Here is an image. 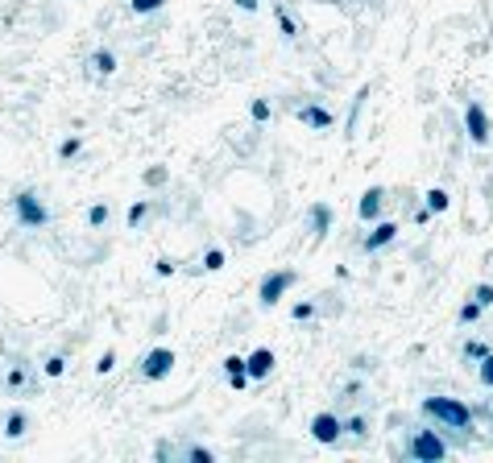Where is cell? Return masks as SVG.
<instances>
[{
  "label": "cell",
  "mask_w": 493,
  "mask_h": 463,
  "mask_svg": "<svg viewBox=\"0 0 493 463\" xmlns=\"http://www.w3.org/2000/svg\"><path fill=\"white\" fill-rule=\"evenodd\" d=\"M249 116H253V124H266V121L273 116V104H270L266 96H257L253 104H249Z\"/></svg>",
  "instance_id": "cell-27"
},
{
  "label": "cell",
  "mask_w": 493,
  "mask_h": 463,
  "mask_svg": "<svg viewBox=\"0 0 493 463\" xmlns=\"http://www.w3.org/2000/svg\"><path fill=\"white\" fill-rule=\"evenodd\" d=\"M489 352H493V347L485 340H465V347H460V356H465V360H472V364H481Z\"/></svg>",
  "instance_id": "cell-20"
},
{
  "label": "cell",
  "mask_w": 493,
  "mask_h": 463,
  "mask_svg": "<svg viewBox=\"0 0 493 463\" xmlns=\"http://www.w3.org/2000/svg\"><path fill=\"white\" fill-rule=\"evenodd\" d=\"M174 364H178V352L158 343V347H149L141 356V381H166L174 372Z\"/></svg>",
  "instance_id": "cell-6"
},
{
  "label": "cell",
  "mask_w": 493,
  "mask_h": 463,
  "mask_svg": "<svg viewBox=\"0 0 493 463\" xmlns=\"http://www.w3.org/2000/svg\"><path fill=\"white\" fill-rule=\"evenodd\" d=\"M42 372H46L50 381L67 376V356H58V352H54V356H46V360H42Z\"/></svg>",
  "instance_id": "cell-29"
},
{
  "label": "cell",
  "mask_w": 493,
  "mask_h": 463,
  "mask_svg": "<svg viewBox=\"0 0 493 463\" xmlns=\"http://www.w3.org/2000/svg\"><path fill=\"white\" fill-rule=\"evenodd\" d=\"M298 281V269H270L261 281H257V306H266V311H273L286 294H291V286Z\"/></svg>",
  "instance_id": "cell-5"
},
{
  "label": "cell",
  "mask_w": 493,
  "mask_h": 463,
  "mask_svg": "<svg viewBox=\"0 0 493 463\" xmlns=\"http://www.w3.org/2000/svg\"><path fill=\"white\" fill-rule=\"evenodd\" d=\"M419 414L427 422H435L440 430H456V435H469L477 414H472V406L465 401H456V397H423L419 401Z\"/></svg>",
  "instance_id": "cell-1"
},
{
  "label": "cell",
  "mask_w": 493,
  "mask_h": 463,
  "mask_svg": "<svg viewBox=\"0 0 493 463\" xmlns=\"http://www.w3.org/2000/svg\"><path fill=\"white\" fill-rule=\"evenodd\" d=\"M224 372H228V376L245 372V356H224Z\"/></svg>",
  "instance_id": "cell-35"
},
{
  "label": "cell",
  "mask_w": 493,
  "mask_h": 463,
  "mask_svg": "<svg viewBox=\"0 0 493 463\" xmlns=\"http://www.w3.org/2000/svg\"><path fill=\"white\" fill-rule=\"evenodd\" d=\"M477 381H481V389H489L493 393V352L477 364Z\"/></svg>",
  "instance_id": "cell-31"
},
{
  "label": "cell",
  "mask_w": 493,
  "mask_h": 463,
  "mask_svg": "<svg viewBox=\"0 0 493 463\" xmlns=\"http://www.w3.org/2000/svg\"><path fill=\"white\" fill-rule=\"evenodd\" d=\"M129 9H133L137 17H153V13L166 9V0H129Z\"/></svg>",
  "instance_id": "cell-30"
},
{
  "label": "cell",
  "mask_w": 493,
  "mask_h": 463,
  "mask_svg": "<svg viewBox=\"0 0 493 463\" xmlns=\"http://www.w3.org/2000/svg\"><path fill=\"white\" fill-rule=\"evenodd\" d=\"M431 216H435V211H431V207H427V203H423L419 211H415V223H419V228H423V223H431Z\"/></svg>",
  "instance_id": "cell-37"
},
{
  "label": "cell",
  "mask_w": 493,
  "mask_h": 463,
  "mask_svg": "<svg viewBox=\"0 0 493 463\" xmlns=\"http://www.w3.org/2000/svg\"><path fill=\"white\" fill-rule=\"evenodd\" d=\"M249 385H253V376H249V372H237V376H228V389H249Z\"/></svg>",
  "instance_id": "cell-36"
},
{
  "label": "cell",
  "mask_w": 493,
  "mask_h": 463,
  "mask_svg": "<svg viewBox=\"0 0 493 463\" xmlns=\"http://www.w3.org/2000/svg\"><path fill=\"white\" fill-rule=\"evenodd\" d=\"M0 389L9 393V397H29V393L38 389V376H33V364H29L25 356H13L9 364L0 368Z\"/></svg>",
  "instance_id": "cell-4"
},
{
  "label": "cell",
  "mask_w": 493,
  "mask_h": 463,
  "mask_svg": "<svg viewBox=\"0 0 493 463\" xmlns=\"http://www.w3.org/2000/svg\"><path fill=\"white\" fill-rule=\"evenodd\" d=\"M423 199H427V207H431L435 216H444L448 207H452V195H448L444 186H431V191H427V195H423Z\"/></svg>",
  "instance_id": "cell-21"
},
{
  "label": "cell",
  "mask_w": 493,
  "mask_h": 463,
  "mask_svg": "<svg viewBox=\"0 0 493 463\" xmlns=\"http://www.w3.org/2000/svg\"><path fill=\"white\" fill-rule=\"evenodd\" d=\"M112 220V207H108V203H104V199H99V203H92V207H87V228H104V223Z\"/></svg>",
  "instance_id": "cell-24"
},
{
  "label": "cell",
  "mask_w": 493,
  "mask_h": 463,
  "mask_svg": "<svg viewBox=\"0 0 493 463\" xmlns=\"http://www.w3.org/2000/svg\"><path fill=\"white\" fill-rule=\"evenodd\" d=\"M224 261H228V257H224V248H207V252L199 257V269H203V273H220Z\"/></svg>",
  "instance_id": "cell-25"
},
{
  "label": "cell",
  "mask_w": 493,
  "mask_h": 463,
  "mask_svg": "<svg viewBox=\"0 0 493 463\" xmlns=\"http://www.w3.org/2000/svg\"><path fill=\"white\" fill-rule=\"evenodd\" d=\"M13 220L29 228V232H38V228H46L50 223V207L46 199L38 195L33 186H21V191H13Z\"/></svg>",
  "instance_id": "cell-3"
},
{
  "label": "cell",
  "mask_w": 493,
  "mask_h": 463,
  "mask_svg": "<svg viewBox=\"0 0 493 463\" xmlns=\"http://www.w3.org/2000/svg\"><path fill=\"white\" fill-rule=\"evenodd\" d=\"M29 426H33V418L25 414L21 406H13V410L4 414V426H0V435H4L9 442H21L25 435H29Z\"/></svg>",
  "instance_id": "cell-13"
},
{
  "label": "cell",
  "mask_w": 493,
  "mask_h": 463,
  "mask_svg": "<svg viewBox=\"0 0 493 463\" xmlns=\"http://www.w3.org/2000/svg\"><path fill=\"white\" fill-rule=\"evenodd\" d=\"M117 67H121V58H117L108 46H96L92 54H87V71L96 74V79H112V74H117Z\"/></svg>",
  "instance_id": "cell-14"
},
{
  "label": "cell",
  "mask_w": 493,
  "mask_h": 463,
  "mask_svg": "<svg viewBox=\"0 0 493 463\" xmlns=\"http://www.w3.org/2000/svg\"><path fill=\"white\" fill-rule=\"evenodd\" d=\"M465 133H469V141L477 149H485L493 141V124H489V112H485V104H477L472 99L469 108H465Z\"/></svg>",
  "instance_id": "cell-8"
},
{
  "label": "cell",
  "mask_w": 493,
  "mask_h": 463,
  "mask_svg": "<svg viewBox=\"0 0 493 463\" xmlns=\"http://www.w3.org/2000/svg\"><path fill=\"white\" fill-rule=\"evenodd\" d=\"M373 232H365V240H361V248L365 252H381V248H390V244L398 240V223L394 220H377L369 223Z\"/></svg>",
  "instance_id": "cell-11"
},
{
  "label": "cell",
  "mask_w": 493,
  "mask_h": 463,
  "mask_svg": "<svg viewBox=\"0 0 493 463\" xmlns=\"http://www.w3.org/2000/svg\"><path fill=\"white\" fill-rule=\"evenodd\" d=\"M472 414H477V418H489V422H493V406H481V410H472Z\"/></svg>",
  "instance_id": "cell-39"
},
{
  "label": "cell",
  "mask_w": 493,
  "mask_h": 463,
  "mask_svg": "<svg viewBox=\"0 0 493 463\" xmlns=\"http://www.w3.org/2000/svg\"><path fill=\"white\" fill-rule=\"evenodd\" d=\"M295 116H298V124H307V128H315V133H327V128L336 124V112L323 108V104H298Z\"/></svg>",
  "instance_id": "cell-9"
},
{
  "label": "cell",
  "mask_w": 493,
  "mask_h": 463,
  "mask_svg": "<svg viewBox=\"0 0 493 463\" xmlns=\"http://www.w3.org/2000/svg\"><path fill=\"white\" fill-rule=\"evenodd\" d=\"M381 211H386V186H369L357 203V216H361V223H377Z\"/></svg>",
  "instance_id": "cell-12"
},
{
  "label": "cell",
  "mask_w": 493,
  "mask_h": 463,
  "mask_svg": "<svg viewBox=\"0 0 493 463\" xmlns=\"http://www.w3.org/2000/svg\"><path fill=\"white\" fill-rule=\"evenodd\" d=\"M273 368H278V356H273V347H253L245 356V372L253 381H270Z\"/></svg>",
  "instance_id": "cell-10"
},
{
  "label": "cell",
  "mask_w": 493,
  "mask_h": 463,
  "mask_svg": "<svg viewBox=\"0 0 493 463\" xmlns=\"http://www.w3.org/2000/svg\"><path fill=\"white\" fill-rule=\"evenodd\" d=\"M166 455L191 459V463H216V451H207V447H170V442H162V447H158V459H166Z\"/></svg>",
  "instance_id": "cell-15"
},
{
  "label": "cell",
  "mask_w": 493,
  "mask_h": 463,
  "mask_svg": "<svg viewBox=\"0 0 493 463\" xmlns=\"http://www.w3.org/2000/svg\"><path fill=\"white\" fill-rule=\"evenodd\" d=\"M237 9H245V13H257V0H232Z\"/></svg>",
  "instance_id": "cell-38"
},
{
  "label": "cell",
  "mask_w": 493,
  "mask_h": 463,
  "mask_svg": "<svg viewBox=\"0 0 493 463\" xmlns=\"http://www.w3.org/2000/svg\"><path fill=\"white\" fill-rule=\"evenodd\" d=\"M273 21H278V33H282L286 42H295L298 38V21H295V13H291L286 4H273Z\"/></svg>",
  "instance_id": "cell-17"
},
{
  "label": "cell",
  "mask_w": 493,
  "mask_h": 463,
  "mask_svg": "<svg viewBox=\"0 0 493 463\" xmlns=\"http://www.w3.org/2000/svg\"><path fill=\"white\" fill-rule=\"evenodd\" d=\"M469 298H477V302H481V306L489 311V306H493V286H489V281H481V286H472Z\"/></svg>",
  "instance_id": "cell-32"
},
{
  "label": "cell",
  "mask_w": 493,
  "mask_h": 463,
  "mask_svg": "<svg viewBox=\"0 0 493 463\" xmlns=\"http://www.w3.org/2000/svg\"><path fill=\"white\" fill-rule=\"evenodd\" d=\"M79 153H83V137H79V133H67V137L58 141V162H75Z\"/></svg>",
  "instance_id": "cell-19"
},
{
  "label": "cell",
  "mask_w": 493,
  "mask_h": 463,
  "mask_svg": "<svg viewBox=\"0 0 493 463\" xmlns=\"http://www.w3.org/2000/svg\"><path fill=\"white\" fill-rule=\"evenodd\" d=\"M311 439L320 442V447H336V442L345 439V418L336 414V410H320V414L311 418Z\"/></svg>",
  "instance_id": "cell-7"
},
{
  "label": "cell",
  "mask_w": 493,
  "mask_h": 463,
  "mask_svg": "<svg viewBox=\"0 0 493 463\" xmlns=\"http://www.w3.org/2000/svg\"><path fill=\"white\" fill-rule=\"evenodd\" d=\"M112 368H117V352L108 347V352H104V356H99V360H96V372H99V376H108Z\"/></svg>",
  "instance_id": "cell-34"
},
{
  "label": "cell",
  "mask_w": 493,
  "mask_h": 463,
  "mask_svg": "<svg viewBox=\"0 0 493 463\" xmlns=\"http://www.w3.org/2000/svg\"><path fill=\"white\" fill-rule=\"evenodd\" d=\"M149 211H153V203H149V199H133V207H129V216H124L129 232H137V228L149 220Z\"/></svg>",
  "instance_id": "cell-18"
},
{
  "label": "cell",
  "mask_w": 493,
  "mask_h": 463,
  "mask_svg": "<svg viewBox=\"0 0 493 463\" xmlns=\"http://www.w3.org/2000/svg\"><path fill=\"white\" fill-rule=\"evenodd\" d=\"M481 315H485V306H481L477 298H469V302L460 306V315H456V323H460V327H472V323H481Z\"/></svg>",
  "instance_id": "cell-22"
},
{
  "label": "cell",
  "mask_w": 493,
  "mask_h": 463,
  "mask_svg": "<svg viewBox=\"0 0 493 463\" xmlns=\"http://www.w3.org/2000/svg\"><path fill=\"white\" fill-rule=\"evenodd\" d=\"M141 182H146V191H158V186L170 182V170H166V166H149V170L141 174Z\"/></svg>",
  "instance_id": "cell-23"
},
{
  "label": "cell",
  "mask_w": 493,
  "mask_h": 463,
  "mask_svg": "<svg viewBox=\"0 0 493 463\" xmlns=\"http://www.w3.org/2000/svg\"><path fill=\"white\" fill-rule=\"evenodd\" d=\"M291 318H295V323H315V318H320V306L303 298V302H295V306H291Z\"/></svg>",
  "instance_id": "cell-26"
},
{
  "label": "cell",
  "mask_w": 493,
  "mask_h": 463,
  "mask_svg": "<svg viewBox=\"0 0 493 463\" xmlns=\"http://www.w3.org/2000/svg\"><path fill=\"white\" fill-rule=\"evenodd\" d=\"M345 435H352V439H365V435H369V418H365V414H348L345 418Z\"/></svg>",
  "instance_id": "cell-28"
},
{
  "label": "cell",
  "mask_w": 493,
  "mask_h": 463,
  "mask_svg": "<svg viewBox=\"0 0 493 463\" xmlns=\"http://www.w3.org/2000/svg\"><path fill=\"white\" fill-rule=\"evenodd\" d=\"M307 228H311V236L323 240L327 232H332V207L327 203H311V211H307Z\"/></svg>",
  "instance_id": "cell-16"
},
{
  "label": "cell",
  "mask_w": 493,
  "mask_h": 463,
  "mask_svg": "<svg viewBox=\"0 0 493 463\" xmlns=\"http://www.w3.org/2000/svg\"><path fill=\"white\" fill-rule=\"evenodd\" d=\"M153 273H158V277H174V273H178V261H170V257H158V261H153Z\"/></svg>",
  "instance_id": "cell-33"
},
{
  "label": "cell",
  "mask_w": 493,
  "mask_h": 463,
  "mask_svg": "<svg viewBox=\"0 0 493 463\" xmlns=\"http://www.w3.org/2000/svg\"><path fill=\"white\" fill-rule=\"evenodd\" d=\"M406 455L415 463H440L452 455V447H448V439L440 435V426L431 422V426H419V430L406 439Z\"/></svg>",
  "instance_id": "cell-2"
}]
</instances>
